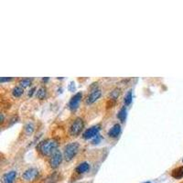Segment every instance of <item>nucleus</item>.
I'll use <instances>...</instances> for the list:
<instances>
[{
  "instance_id": "4be33fe9",
  "label": "nucleus",
  "mask_w": 183,
  "mask_h": 183,
  "mask_svg": "<svg viewBox=\"0 0 183 183\" xmlns=\"http://www.w3.org/2000/svg\"><path fill=\"white\" fill-rule=\"evenodd\" d=\"M13 78L11 77H9V78H5V77H1L0 78V83L1 84H3V83H5V82H10V81H12Z\"/></svg>"
},
{
  "instance_id": "b1692460",
  "label": "nucleus",
  "mask_w": 183,
  "mask_h": 183,
  "mask_svg": "<svg viewBox=\"0 0 183 183\" xmlns=\"http://www.w3.org/2000/svg\"><path fill=\"white\" fill-rule=\"evenodd\" d=\"M69 90L72 91V92H73V91L75 90V86H74V83H73V82H72V83L70 84V85H69Z\"/></svg>"
},
{
  "instance_id": "f257e3e1",
  "label": "nucleus",
  "mask_w": 183,
  "mask_h": 183,
  "mask_svg": "<svg viewBox=\"0 0 183 183\" xmlns=\"http://www.w3.org/2000/svg\"><path fill=\"white\" fill-rule=\"evenodd\" d=\"M59 142L54 138H49L38 143V149L44 156H51L58 150Z\"/></svg>"
},
{
  "instance_id": "393cba45",
  "label": "nucleus",
  "mask_w": 183,
  "mask_h": 183,
  "mask_svg": "<svg viewBox=\"0 0 183 183\" xmlns=\"http://www.w3.org/2000/svg\"><path fill=\"white\" fill-rule=\"evenodd\" d=\"M0 118H1V124H3L4 123V114H0Z\"/></svg>"
},
{
  "instance_id": "6e6552de",
  "label": "nucleus",
  "mask_w": 183,
  "mask_h": 183,
  "mask_svg": "<svg viewBox=\"0 0 183 183\" xmlns=\"http://www.w3.org/2000/svg\"><path fill=\"white\" fill-rule=\"evenodd\" d=\"M101 95H102V91L100 89H94L88 95V97L86 99V103L88 104H92L95 103L98 99L101 97Z\"/></svg>"
},
{
  "instance_id": "aec40b11",
  "label": "nucleus",
  "mask_w": 183,
  "mask_h": 183,
  "mask_svg": "<svg viewBox=\"0 0 183 183\" xmlns=\"http://www.w3.org/2000/svg\"><path fill=\"white\" fill-rule=\"evenodd\" d=\"M25 131H26L27 135H31L34 131V125L31 123L27 124L26 126H25Z\"/></svg>"
},
{
  "instance_id": "f03ea898",
  "label": "nucleus",
  "mask_w": 183,
  "mask_h": 183,
  "mask_svg": "<svg viewBox=\"0 0 183 183\" xmlns=\"http://www.w3.org/2000/svg\"><path fill=\"white\" fill-rule=\"evenodd\" d=\"M79 149H80V145L77 142H73V143L68 144L64 147L63 159L68 162L72 161L76 157V155L78 154Z\"/></svg>"
},
{
  "instance_id": "6ab92c4d",
  "label": "nucleus",
  "mask_w": 183,
  "mask_h": 183,
  "mask_svg": "<svg viewBox=\"0 0 183 183\" xmlns=\"http://www.w3.org/2000/svg\"><path fill=\"white\" fill-rule=\"evenodd\" d=\"M19 84H20V86L22 88H27V87H28V86L31 84V79H29V78H24V79H22L19 82Z\"/></svg>"
},
{
  "instance_id": "423d86ee",
  "label": "nucleus",
  "mask_w": 183,
  "mask_h": 183,
  "mask_svg": "<svg viewBox=\"0 0 183 183\" xmlns=\"http://www.w3.org/2000/svg\"><path fill=\"white\" fill-rule=\"evenodd\" d=\"M83 97V94L82 93H77L71 98L70 102H69V108L72 111H76L79 107V104L82 101Z\"/></svg>"
},
{
  "instance_id": "dca6fc26",
  "label": "nucleus",
  "mask_w": 183,
  "mask_h": 183,
  "mask_svg": "<svg viewBox=\"0 0 183 183\" xmlns=\"http://www.w3.org/2000/svg\"><path fill=\"white\" fill-rule=\"evenodd\" d=\"M46 95H47V89L44 86H41L37 92V97L40 100H43L46 97Z\"/></svg>"
},
{
  "instance_id": "7ed1b4c3",
  "label": "nucleus",
  "mask_w": 183,
  "mask_h": 183,
  "mask_svg": "<svg viewBox=\"0 0 183 183\" xmlns=\"http://www.w3.org/2000/svg\"><path fill=\"white\" fill-rule=\"evenodd\" d=\"M84 120L82 118H80V117L76 118L73 122V124L71 125V126H70V130H69L70 135H73V136L79 135L81 134L82 130L84 129Z\"/></svg>"
},
{
  "instance_id": "1a4fd4ad",
  "label": "nucleus",
  "mask_w": 183,
  "mask_h": 183,
  "mask_svg": "<svg viewBox=\"0 0 183 183\" xmlns=\"http://www.w3.org/2000/svg\"><path fill=\"white\" fill-rule=\"evenodd\" d=\"M17 177V172L15 170H11L6 174L3 175L2 177V181L4 183H13L16 180Z\"/></svg>"
},
{
  "instance_id": "0eeeda50",
  "label": "nucleus",
  "mask_w": 183,
  "mask_h": 183,
  "mask_svg": "<svg viewBox=\"0 0 183 183\" xmlns=\"http://www.w3.org/2000/svg\"><path fill=\"white\" fill-rule=\"evenodd\" d=\"M100 129H101L100 125H94V126L88 128L85 132L83 134V138H84V139H90V138L95 137L97 135H99Z\"/></svg>"
},
{
  "instance_id": "a211bd4d",
  "label": "nucleus",
  "mask_w": 183,
  "mask_h": 183,
  "mask_svg": "<svg viewBox=\"0 0 183 183\" xmlns=\"http://www.w3.org/2000/svg\"><path fill=\"white\" fill-rule=\"evenodd\" d=\"M120 93H121L120 89L119 88H115V89H114L111 92L110 97H111V99H113V100H117V98L119 97V95H120Z\"/></svg>"
},
{
  "instance_id": "9d476101",
  "label": "nucleus",
  "mask_w": 183,
  "mask_h": 183,
  "mask_svg": "<svg viewBox=\"0 0 183 183\" xmlns=\"http://www.w3.org/2000/svg\"><path fill=\"white\" fill-rule=\"evenodd\" d=\"M120 133H121V125L119 124H115L110 128V130L108 131V135L112 138H115L120 135Z\"/></svg>"
},
{
  "instance_id": "20e7f679",
  "label": "nucleus",
  "mask_w": 183,
  "mask_h": 183,
  "mask_svg": "<svg viewBox=\"0 0 183 183\" xmlns=\"http://www.w3.org/2000/svg\"><path fill=\"white\" fill-rule=\"evenodd\" d=\"M38 175H39V172L36 168H30V169H28L23 173L22 178L27 182H33L38 178Z\"/></svg>"
},
{
  "instance_id": "5701e85b",
  "label": "nucleus",
  "mask_w": 183,
  "mask_h": 183,
  "mask_svg": "<svg viewBox=\"0 0 183 183\" xmlns=\"http://www.w3.org/2000/svg\"><path fill=\"white\" fill-rule=\"evenodd\" d=\"M35 91H36V88H35V87H32V88L29 90V92H28V96H29V97H31V96L34 94Z\"/></svg>"
},
{
  "instance_id": "9b49d317",
  "label": "nucleus",
  "mask_w": 183,
  "mask_h": 183,
  "mask_svg": "<svg viewBox=\"0 0 183 183\" xmlns=\"http://www.w3.org/2000/svg\"><path fill=\"white\" fill-rule=\"evenodd\" d=\"M89 170H90V164L88 162H83L76 167L75 171L79 174H84L87 171H89Z\"/></svg>"
},
{
  "instance_id": "f8f14e48",
  "label": "nucleus",
  "mask_w": 183,
  "mask_h": 183,
  "mask_svg": "<svg viewBox=\"0 0 183 183\" xmlns=\"http://www.w3.org/2000/svg\"><path fill=\"white\" fill-rule=\"evenodd\" d=\"M58 180H59V174L57 172H54L49 175L47 178H45L42 183H57Z\"/></svg>"
},
{
  "instance_id": "ddd939ff",
  "label": "nucleus",
  "mask_w": 183,
  "mask_h": 183,
  "mask_svg": "<svg viewBox=\"0 0 183 183\" xmlns=\"http://www.w3.org/2000/svg\"><path fill=\"white\" fill-rule=\"evenodd\" d=\"M171 176L176 180H180L183 178V166L179 167L175 170H173L171 172Z\"/></svg>"
},
{
  "instance_id": "412c9836",
  "label": "nucleus",
  "mask_w": 183,
  "mask_h": 183,
  "mask_svg": "<svg viewBox=\"0 0 183 183\" xmlns=\"http://www.w3.org/2000/svg\"><path fill=\"white\" fill-rule=\"evenodd\" d=\"M101 140H102V136L100 135H97L94 139H93V144L94 145H97V144H99L100 142H101Z\"/></svg>"
},
{
  "instance_id": "f3484780",
  "label": "nucleus",
  "mask_w": 183,
  "mask_h": 183,
  "mask_svg": "<svg viewBox=\"0 0 183 183\" xmlns=\"http://www.w3.org/2000/svg\"><path fill=\"white\" fill-rule=\"evenodd\" d=\"M132 98H133V93L132 91H128L125 94V96L124 98V103L125 105H129L131 103H132Z\"/></svg>"
},
{
  "instance_id": "a878e982",
  "label": "nucleus",
  "mask_w": 183,
  "mask_h": 183,
  "mask_svg": "<svg viewBox=\"0 0 183 183\" xmlns=\"http://www.w3.org/2000/svg\"><path fill=\"white\" fill-rule=\"evenodd\" d=\"M42 81H43V82H48V81H49V78H48V77H47V78H42Z\"/></svg>"
},
{
  "instance_id": "2eb2a0df",
  "label": "nucleus",
  "mask_w": 183,
  "mask_h": 183,
  "mask_svg": "<svg viewBox=\"0 0 183 183\" xmlns=\"http://www.w3.org/2000/svg\"><path fill=\"white\" fill-rule=\"evenodd\" d=\"M23 94H24V88H22L21 86H17L12 90V94L15 97H20Z\"/></svg>"
},
{
  "instance_id": "bb28decb",
  "label": "nucleus",
  "mask_w": 183,
  "mask_h": 183,
  "mask_svg": "<svg viewBox=\"0 0 183 183\" xmlns=\"http://www.w3.org/2000/svg\"><path fill=\"white\" fill-rule=\"evenodd\" d=\"M144 183H151L150 181H147V182H144Z\"/></svg>"
},
{
  "instance_id": "4468645a",
  "label": "nucleus",
  "mask_w": 183,
  "mask_h": 183,
  "mask_svg": "<svg viewBox=\"0 0 183 183\" xmlns=\"http://www.w3.org/2000/svg\"><path fill=\"white\" fill-rule=\"evenodd\" d=\"M126 107L125 106H123L122 108L120 109V111L118 112V114H117V118L121 121L122 123H124L125 121V119H126Z\"/></svg>"
},
{
  "instance_id": "39448f33",
  "label": "nucleus",
  "mask_w": 183,
  "mask_h": 183,
  "mask_svg": "<svg viewBox=\"0 0 183 183\" xmlns=\"http://www.w3.org/2000/svg\"><path fill=\"white\" fill-rule=\"evenodd\" d=\"M63 159V156L61 154L60 150H57L53 155L50 156V159H49V165L52 169H57L59 168V166L61 164Z\"/></svg>"
}]
</instances>
